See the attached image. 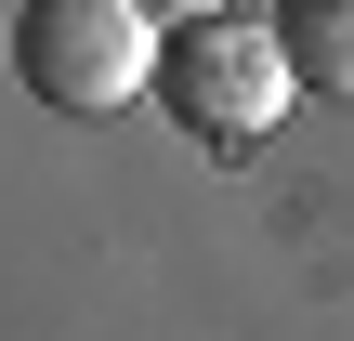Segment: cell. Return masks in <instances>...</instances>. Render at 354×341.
Returning <instances> with one entry per match:
<instances>
[{
    "mask_svg": "<svg viewBox=\"0 0 354 341\" xmlns=\"http://www.w3.org/2000/svg\"><path fill=\"white\" fill-rule=\"evenodd\" d=\"M289 92H302V66H289V39H276V13H263V26H250V13H197V26L158 39V105H171L210 158H250V145L289 118Z\"/></svg>",
    "mask_w": 354,
    "mask_h": 341,
    "instance_id": "6da1fadb",
    "label": "cell"
},
{
    "mask_svg": "<svg viewBox=\"0 0 354 341\" xmlns=\"http://www.w3.org/2000/svg\"><path fill=\"white\" fill-rule=\"evenodd\" d=\"M158 13L145 0H26L13 13V79L66 118H118L131 92H158Z\"/></svg>",
    "mask_w": 354,
    "mask_h": 341,
    "instance_id": "7a4b0ae2",
    "label": "cell"
},
{
    "mask_svg": "<svg viewBox=\"0 0 354 341\" xmlns=\"http://www.w3.org/2000/svg\"><path fill=\"white\" fill-rule=\"evenodd\" d=\"M276 39H289L302 92H342L354 105V0H276Z\"/></svg>",
    "mask_w": 354,
    "mask_h": 341,
    "instance_id": "3957f363",
    "label": "cell"
},
{
    "mask_svg": "<svg viewBox=\"0 0 354 341\" xmlns=\"http://www.w3.org/2000/svg\"><path fill=\"white\" fill-rule=\"evenodd\" d=\"M145 13H158V26H197V13H223V0H145Z\"/></svg>",
    "mask_w": 354,
    "mask_h": 341,
    "instance_id": "277c9868",
    "label": "cell"
}]
</instances>
